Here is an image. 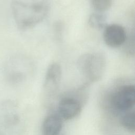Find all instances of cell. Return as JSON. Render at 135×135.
I'll list each match as a JSON object with an SVG mask.
<instances>
[{"mask_svg": "<svg viewBox=\"0 0 135 135\" xmlns=\"http://www.w3.org/2000/svg\"><path fill=\"white\" fill-rule=\"evenodd\" d=\"M80 73L89 82L99 81L106 68V59L100 53H86L81 55L77 61Z\"/></svg>", "mask_w": 135, "mask_h": 135, "instance_id": "cell-3", "label": "cell"}, {"mask_svg": "<svg viewBox=\"0 0 135 135\" xmlns=\"http://www.w3.org/2000/svg\"><path fill=\"white\" fill-rule=\"evenodd\" d=\"M62 119L57 114H51L44 119L42 124L43 135H61Z\"/></svg>", "mask_w": 135, "mask_h": 135, "instance_id": "cell-9", "label": "cell"}, {"mask_svg": "<svg viewBox=\"0 0 135 135\" xmlns=\"http://www.w3.org/2000/svg\"><path fill=\"white\" fill-rule=\"evenodd\" d=\"M59 115L65 120H71L80 114L82 110L80 102L72 97H65L63 98L59 103Z\"/></svg>", "mask_w": 135, "mask_h": 135, "instance_id": "cell-8", "label": "cell"}, {"mask_svg": "<svg viewBox=\"0 0 135 135\" xmlns=\"http://www.w3.org/2000/svg\"><path fill=\"white\" fill-rule=\"evenodd\" d=\"M33 68L32 62L23 54H15L7 58L2 66L4 79L10 84L22 82Z\"/></svg>", "mask_w": 135, "mask_h": 135, "instance_id": "cell-2", "label": "cell"}, {"mask_svg": "<svg viewBox=\"0 0 135 135\" xmlns=\"http://www.w3.org/2000/svg\"><path fill=\"white\" fill-rule=\"evenodd\" d=\"M134 34H132L130 37H127L124 43L126 45V51L129 54L133 55L134 53Z\"/></svg>", "mask_w": 135, "mask_h": 135, "instance_id": "cell-13", "label": "cell"}, {"mask_svg": "<svg viewBox=\"0 0 135 135\" xmlns=\"http://www.w3.org/2000/svg\"><path fill=\"white\" fill-rule=\"evenodd\" d=\"M128 35L123 26L118 24L106 25L104 28L103 39L105 44L111 48H118L124 44Z\"/></svg>", "mask_w": 135, "mask_h": 135, "instance_id": "cell-6", "label": "cell"}, {"mask_svg": "<svg viewBox=\"0 0 135 135\" xmlns=\"http://www.w3.org/2000/svg\"><path fill=\"white\" fill-rule=\"evenodd\" d=\"M14 103L5 100L0 103V126L13 131L18 122V117Z\"/></svg>", "mask_w": 135, "mask_h": 135, "instance_id": "cell-7", "label": "cell"}, {"mask_svg": "<svg viewBox=\"0 0 135 135\" xmlns=\"http://www.w3.org/2000/svg\"><path fill=\"white\" fill-rule=\"evenodd\" d=\"M107 18L102 12H95L90 14L88 19V24L90 27L96 30H101L105 27Z\"/></svg>", "mask_w": 135, "mask_h": 135, "instance_id": "cell-10", "label": "cell"}, {"mask_svg": "<svg viewBox=\"0 0 135 135\" xmlns=\"http://www.w3.org/2000/svg\"><path fill=\"white\" fill-rule=\"evenodd\" d=\"M112 108L119 112L129 111L134 105L135 88L133 84H124L117 88L111 97Z\"/></svg>", "mask_w": 135, "mask_h": 135, "instance_id": "cell-4", "label": "cell"}, {"mask_svg": "<svg viewBox=\"0 0 135 135\" xmlns=\"http://www.w3.org/2000/svg\"><path fill=\"white\" fill-rule=\"evenodd\" d=\"M62 73V68L59 63L54 62L49 65L43 84L44 92L46 96L52 97L57 93L61 81Z\"/></svg>", "mask_w": 135, "mask_h": 135, "instance_id": "cell-5", "label": "cell"}, {"mask_svg": "<svg viewBox=\"0 0 135 135\" xmlns=\"http://www.w3.org/2000/svg\"><path fill=\"white\" fill-rule=\"evenodd\" d=\"M50 0H12L11 8L14 22L21 30L31 29L47 15Z\"/></svg>", "mask_w": 135, "mask_h": 135, "instance_id": "cell-1", "label": "cell"}, {"mask_svg": "<svg viewBox=\"0 0 135 135\" xmlns=\"http://www.w3.org/2000/svg\"><path fill=\"white\" fill-rule=\"evenodd\" d=\"M121 125L127 130L131 132L134 131L135 113L134 111H128L123 114L120 119Z\"/></svg>", "mask_w": 135, "mask_h": 135, "instance_id": "cell-11", "label": "cell"}, {"mask_svg": "<svg viewBox=\"0 0 135 135\" xmlns=\"http://www.w3.org/2000/svg\"><path fill=\"white\" fill-rule=\"evenodd\" d=\"M12 131L0 126V135H11Z\"/></svg>", "mask_w": 135, "mask_h": 135, "instance_id": "cell-14", "label": "cell"}, {"mask_svg": "<svg viewBox=\"0 0 135 135\" xmlns=\"http://www.w3.org/2000/svg\"><path fill=\"white\" fill-rule=\"evenodd\" d=\"M113 0H90L92 7L99 12L103 13L110 8Z\"/></svg>", "mask_w": 135, "mask_h": 135, "instance_id": "cell-12", "label": "cell"}]
</instances>
